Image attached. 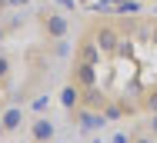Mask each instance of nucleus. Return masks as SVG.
<instances>
[{"label":"nucleus","instance_id":"obj_8","mask_svg":"<svg viewBox=\"0 0 157 143\" xmlns=\"http://www.w3.org/2000/svg\"><path fill=\"white\" fill-rule=\"evenodd\" d=\"M60 103H63V110H67V113H74V110L84 103V90H80L77 83H67V86L60 90Z\"/></svg>","mask_w":157,"mask_h":143},{"label":"nucleus","instance_id":"obj_17","mask_svg":"<svg viewBox=\"0 0 157 143\" xmlns=\"http://www.w3.org/2000/svg\"><path fill=\"white\" fill-rule=\"evenodd\" d=\"M110 143H130V137H127L124 130H117V133H114V137H110Z\"/></svg>","mask_w":157,"mask_h":143},{"label":"nucleus","instance_id":"obj_22","mask_svg":"<svg viewBox=\"0 0 157 143\" xmlns=\"http://www.w3.org/2000/svg\"><path fill=\"white\" fill-rule=\"evenodd\" d=\"M0 113H3V107H0Z\"/></svg>","mask_w":157,"mask_h":143},{"label":"nucleus","instance_id":"obj_16","mask_svg":"<svg viewBox=\"0 0 157 143\" xmlns=\"http://www.w3.org/2000/svg\"><path fill=\"white\" fill-rule=\"evenodd\" d=\"M147 116H151V120H147V133L157 137V113H147Z\"/></svg>","mask_w":157,"mask_h":143},{"label":"nucleus","instance_id":"obj_12","mask_svg":"<svg viewBox=\"0 0 157 143\" xmlns=\"http://www.w3.org/2000/svg\"><path fill=\"white\" fill-rule=\"evenodd\" d=\"M47 107H50V97H47V93H44V97H37V100H33V113H44V110H47Z\"/></svg>","mask_w":157,"mask_h":143},{"label":"nucleus","instance_id":"obj_21","mask_svg":"<svg viewBox=\"0 0 157 143\" xmlns=\"http://www.w3.org/2000/svg\"><path fill=\"white\" fill-rule=\"evenodd\" d=\"M90 143H104V140H100V137H97V140H90Z\"/></svg>","mask_w":157,"mask_h":143},{"label":"nucleus","instance_id":"obj_3","mask_svg":"<svg viewBox=\"0 0 157 143\" xmlns=\"http://www.w3.org/2000/svg\"><path fill=\"white\" fill-rule=\"evenodd\" d=\"M70 83H77L80 90L97 86V67L94 63H77V60H74V67H70Z\"/></svg>","mask_w":157,"mask_h":143},{"label":"nucleus","instance_id":"obj_14","mask_svg":"<svg viewBox=\"0 0 157 143\" xmlns=\"http://www.w3.org/2000/svg\"><path fill=\"white\" fill-rule=\"evenodd\" d=\"M7 77H10V57L0 53V80H7Z\"/></svg>","mask_w":157,"mask_h":143},{"label":"nucleus","instance_id":"obj_1","mask_svg":"<svg viewBox=\"0 0 157 143\" xmlns=\"http://www.w3.org/2000/svg\"><path fill=\"white\" fill-rule=\"evenodd\" d=\"M90 33H94V43L100 47V53H104V57H114V53H117V47H121V40H124V37H121V30L110 27V24H97Z\"/></svg>","mask_w":157,"mask_h":143},{"label":"nucleus","instance_id":"obj_2","mask_svg":"<svg viewBox=\"0 0 157 143\" xmlns=\"http://www.w3.org/2000/svg\"><path fill=\"white\" fill-rule=\"evenodd\" d=\"M40 27H44V37H47V40H63V37L70 33V20H67L63 13H57V10H44Z\"/></svg>","mask_w":157,"mask_h":143},{"label":"nucleus","instance_id":"obj_9","mask_svg":"<svg viewBox=\"0 0 157 143\" xmlns=\"http://www.w3.org/2000/svg\"><path fill=\"white\" fill-rule=\"evenodd\" d=\"M0 120H3V130L13 133V130H20V123H24V110H20V107H7V110L0 113Z\"/></svg>","mask_w":157,"mask_h":143},{"label":"nucleus","instance_id":"obj_10","mask_svg":"<svg viewBox=\"0 0 157 143\" xmlns=\"http://www.w3.org/2000/svg\"><path fill=\"white\" fill-rule=\"evenodd\" d=\"M140 110H144V113H157V83L144 86V93H140Z\"/></svg>","mask_w":157,"mask_h":143},{"label":"nucleus","instance_id":"obj_4","mask_svg":"<svg viewBox=\"0 0 157 143\" xmlns=\"http://www.w3.org/2000/svg\"><path fill=\"white\" fill-rule=\"evenodd\" d=\"M100 57H104V53H100V47L94 43V33H87V37L77 43V50H74V60H77V63H94L97 67Z\"/></svg>","mask_w":157,"mask_h":143},{"label":"nucleus","instance_id":"obj_6","mask_svg":"<svg viewBox=\"0 0 157 143\" xmlns=\"http://www.w3.org/2000/svg\"><path fill=\"white\" fill-rule=\"evenodd\" d=\"M54 133H57V127H54L50 116H37L30 123V140L33 143H54Z\"/></svg>","mask_w":157,"mask_h":143},{"label":"nucleus","instance_id":"obj_20","mask_svg":"<svg viewBox=\"0 0 157 143\" xmlns=\"http://www.w3.org/2000/svg\"><path fill=\"white\" fill-rule=\"evenodd\" d=\"M3 133H7V130H3V120H0V137H3Z\"/></svg>","mask_w":157,"mask_h":143},{"label":"nucleus","instance_id":"obj_11","mask_svg":"<svg viewBox=\"0 0 157 143\" xmlns=\"http://www.w3.org/2000/svg\"><path fill=\"white\" fill-rule=\"evenodd\" d=\"M127 110H124V103L121 100H110L107 107H104V120H124Z\"/></svg>","mask_w":157,"mask_h":143},{"label":"nucleus","instance_id":"obj_5","mask_svg":"<svg viewBox=\"0 0 157 143\" xmlns=\"http://www.w3.org/2000/svg\"><path fill=\"white\" fill-rule=\"evenodd\" d=\"M74 120H77V127H80L84 133H94V130H100V127L107 123L100 110H87V107H77V110H74Z\"/></svg>","mask_w":157,"mask_h":143},{"label":"nucleus","instance_id":"obj_7","mask_svg":"<svg viewBox=\"0 0 157 143\" xmlns=\"http://www.w3.org/2000/svg\"><path fill=\"white\" fill-rule=\"evenodd\" d=\"M107 103H110V93H104L100 86H87V90H84V103H80V107H87V110H100V113H104Z\"/></svg>","mask_w":157,"mask_h":143},{"label":"nucleus","instance_id":"obj_15","mask_svg":"<svg viewBox=\"0 0 157 143\" xmlns=\"http://www.w3.org/2000/svg\"><path fill=\"white\" fill-rule=\"evenodd\" d=\"M130 143H157V137H151V133H134Z\"/></svg>","mask_w":157,"mask_h":143},{"label":"nucleus","instance_id":"obj_19","mask_svg":"<svg viewBox=\"0 0 157 143\" xmlns=\"http://www.w3.org/2000/svg\"><path fill=\"white\" fill-rule=\"evenodd\" d=\"M3 37H7V27H3V24H0V43H3Z\"/></svg>","mask_w":157,"mask_h":143},{"label":"nucleus","instance_id":"obj_13","mask_svg":"<svg viewBox=\"0 0 157 143\" xmlns=\"http://www.w3.org/2000/svg\"><path fill=\"white\" fill-rule=\"evenodd\" d=\"M117 10H121V13H137V10H140V3L127 0V3H117Z\"/></svg>","mask_w":157,"mask_h":143},{"label":"nucleus","instance_id":"obj_18","mask_svg":"<svg viewBox=\"0 0 157 143\" xmlns=\"http://www.w3.org/2000/svg\"><path fill=\"white\" fill-rule=\"evenodd\" d=\"M7 7H10V0H0V13H3V10H7Z\"/></svg>","mask_w":157,"mask_h":143}]
</instances>
